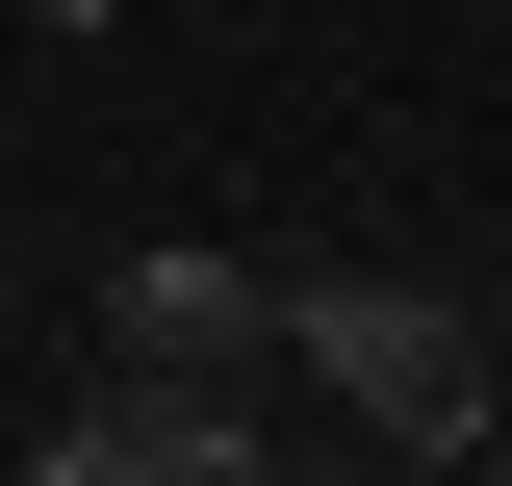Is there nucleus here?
Segmentation results:
<instances>
[{
	"mask_svg": "<svg viewBox=\"0 0 512 486\" xmlns=\"http://www.w3.org/2000/svg\"><path fill=\"white\" fill-rule=\"evenodd\" d=\"M282 384H308L359 461H487L512 435V333L461 282H384V256H308V282H282Z\"/></svg>",
	"mask_w": 512,
	"mask_h": 486,
	"instance_id": "f257e3e1",
	"label": "nucleus"
},
{
	"mask_svg": "<svg viewBox=\"0 0 512 486\" xmlns=\"http://www.w3.org/2000/svg\"><path fill=\"white\" fill-rule=\"evenodd\" d=\"M103 359H256V384H282V256H231V231L103 256Z\"/></svg>",
	"mask_w": 512,
	"mask_h": 486,
	"instance_id": "7ed1b4c3",
	"label": "nucleus"
},
{
	"mask_svg": "<svg viewBox=\"0 0 512 486\" xmlns=\"http://www.w3.org/2000/svg\"><path fill=\"white\" fill-rule=\"evenodd\" d=\"M26 486H282V384L256 359H103L26 435Z\"/></svg>",
	"mask_w": 512,
	"mask_h": 486,
	"instance_id": "f03ea898",
	"label": "nucleus"
}]
</instances>
